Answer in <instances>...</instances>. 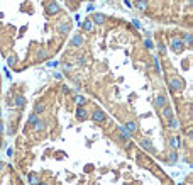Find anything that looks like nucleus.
<instances>
[{
    "label": "nucleus",
    "instance_id": "28",
    "mask_svg": "<svg viewBox=\"0 0 193 185\" xmlns=\"http://www.w3.org/2000/svg\"><path fill=\"white\" fill-rule=\"evenodd\" d=\"M185 43H186V44L191 43V34H190V32H186V36H185Z\"/></svg>",
    "mask_w": 193,
    "mask_h": 185
},
{
    "label": "nucleus",
    "instance_id": "7",
    "mask_svg": "<svg viewBox=\"0 0 193 185\" xmlns=\"http://www.w3.org/2000/svg\"><path fill=\"white\" fill-rule=\"evenodd\" d=\"M58 32L60 34H68V32L71 31V26H70V22H63V24H58Z\"/></svg>",
    "mask_w": 193,
    "mask_h": 185
},
{
    "label": "nucleus",
    "instance_id": "22",
    "mask_svg": "<svg viewBox=\"0 0 193 185\" xmlns=\"http://www.w3.org/2000/svg\"><path fill=\"white\" fill-rule=\"evenodd\" d=\"M7 63H9V66H15L17 65V60H15V56H9L7 58Z\"/></svg>",
    "mask_w": 193,
    "mask_h": 185
},
{
    "label": "nucleus",
    "instance_id": "25",
    "mask_svg": "<svg viewBox=\"0 0 193 185\" xmlns=\"http://www.w3.org/2000/svg\"><path fill=\"white\" fill-rule=\"evenodd\" d=\"M85 63H86V58H85V56H78V65H80V66H83Z\"/></svg>",
    "mask_w": 193,
    "mask_h": 185
},
{
    "label": "nucleus",
    "instance_id": "2",
    "mask_svg": "<svg viewBox=\"0 0 193 185\" xmlns=\"http://www.w3.org/2000/svg\"><path fill=\"white\" fill-rule=\"evenodd\" d=\"M171 49H173L175 53H181L185 49V43L181 39H178V37H175V39L171 41Z\"/></svg>",
    "mask_w": 193,
    "mask_h": 185
},
{
    "label": "nucleus",
    "instance_id": "8",
    "mask_svg": "<svg viewBox=\"0 0 193 185\" xmlns=\"http://www.w3.org/2000/svg\"><path fill=\"white\" fill-rule=\"evenodd\" d=\"M81 29L85 32H91V29H93V22H91V19H85V22H81Z\"/></svg>",
    "mask_w": 193,
    "mask_h": 185
},
{
    "label": "nucleus",
    "instance_id": "33",
    "mask_svg": "<svg viewBox=\"0 0 193 185\" xmlns=\"http://www.w3.org/2000/svg\"><path fill=\"white\" fill-rule=\"evenodd\" d=\"M43 58H46V51H41L39 53V60H43Z\"/></svg>",
    "mask_w": 193,
    "mask_h": 185
},
{
    "label": "nucleus",
    "instance_id": "21",
    "mask_svg": "<svg viewBox=\"0 0 193 185\" xmlns=\"http://www.w3.org/2000/svg\"><path fill=\"white\" fill-rule=\"evenodd\" d=\"M170 144H171V148H173V150H178L180 148V139H178V138H173Z\"/></svg>",
    "mask_w": 193,
    "mask_h": 185
},
{
    "label": "nucleus",
    "instance_id": "20",
    "mask_svg": "<svg viewBox=\"0 0 193 185\" xmlns=\"http://www.w3.org/2000/svg\"><path fill=\"white\" fill-rule=\"evenodd\" d=\"M37 119H39V116H37L36 112H34V114H31V116H29V119H27V124H29V126H32V124H34Z\"/></svg>",
    "mask_w": 193,
    "mask_h": 185
},
{
    "label": "nucleus",
    "instance_id": "23",
    "mask_svg": "<svg viewBox=\"0 0 193 185\" xmlns=\"http://www.w3.org/2000/svg\"><path fill=\"white\" fill-rule=\"evenodd\" d=\"M75 100H76L78 106H83V104H85V97H83V95H76V99H75Z\"/></svg>",
    "mask_w": 193,
    "mask_h": 185
},
{
    "label": "nucleus",
    "instance_id": "29",
    "mask_svg": "<svg viewBox=\"0 0 193 185\" xmlns=\"http://www.w3.org/2000/svg\"><path fill=\"white\" fill-rule=\"evenodd\" d=\"M132 26H134V27H137V29H141V24H139V22H137V20H136V19H134V20H132Z\"/></svg>",
    "mask_w": 193,
    "mask_h": 185
},
{
    "label": "nucleus",
    "instance_id": "24",
    "mask_svg": "<svg viewBox=\"0 0 193 185\" xmlns=\"http://www.w3.org/2000/svg\"><path fill=\"white\" fill-rule=\"evenodd\" d=\"M158 49H159V54H166V46L164 44H159Z\"/></svg>",
    "mask_w": 193,
    "mask_h": 185
},
{
    "label": "nucleus",
    "instance_id": "31",
    "mask_svg": "<svg viewBox=\"0 0 193 185\" xmlns=\"http://www.w3.org/2000/svg\"><path fill=\"white\" fill-rule=\"evenodd\" d=\"M146 48H153V43L149 39H146Z\"/></svg>",
    "mask_w": 193,
    "mask_h": 185
},
{
    "label": "nucleus",
    "instance_id": "27",
    "mask_svg": "<svg viewBox=\"0 0 193 185\" xmlns=\"http://www.w3.org/2000/svg\"><path fill=\"white\" fill-rule=\"evenodd\" d=\"M176 158H178V156H176V153H175V151H171V153H170V161H171V163H175V161H176Z\"/></svg>",
    "mask_w": 193,
    "mask_h": 185
},
{
    "label": "nucleus",
    "instance_id": "34",
    "mask_svg": "<svg viewBox=\"0 0 193 185\" xmlns=\"http://www.w3.org/2000/svg\"><path fill=\"white\" fill-rule=\"evenodd\" d=\"M54 78H56V80H61V73H54Z\"/></svg>",
    "mask_w": 193,
    "mask_h": 185
},
{
    "label": "nucleus",
    "instance_id": "11",
    "mask_svg": "<svg viewBox=\"0 0 193 185\" xmlns=\"http://www.w3.org/2000/svg\"><path fill=\"white\" fill-rule=\"evenodd\" d=\"M141 146H142V148H144V150L151 151V153H153V151H154V146H153V143H151L149 139H142V141H141Z\"/></svg>",
    "mask_w": 193,
    "mask_h": 185
},
{
    "label": "nucleus",
    "instance_id": "9",
    "mask_svg": "<svg viewBox=\"0 0 193 185\" xmlns=\"http://www.w3.org/2000/svg\"><path fill=\"white\" fill-rule=\"evenodd\" d=\"M124 128L127 129V131L131 133V134H134V133L137 131V124L134 122V121H129V122H125V124H124Z\"/></svg>",
    "mask_w": 193,
    "mask_h": 185
},
{
    "label": "nucleus",
    "instance_id": "6",
    "mask_svg": "<svg viewBox=\"0 0 193 185\" xmlns=\"http://www.w3.org/2000/svg\"><path fill=\"white\" fill-rule=\"evenodd\" d=\"M91 119H93L95 122H102V121H105V114H103V111L96 109L93 114H91Z\"/></svg>",
    "mask_w": 193,
    "mask_h": 185
},
{
    "label": "nucleus",
    "instance_id": "17",
    "mask_svg": "<svg viewBox=\"0 0 193 185\" xmlns=\"http://www.w3.org/2000/svg\"><path fill=\"white\" fill-rule=\"evenodd\" d=\"M15 106H17V107H24V106H26V99H24L22 95H17V97H15Z\"/></svg>",
    "mask_w": 193,
    "mask_h": 185
},
{
    "label": "nucleus",
    "instance_id": "4",
    "mask_svg": "<svg viewBox=\"0 0 193 185\" xmlns=\"http://www.w3.org/2000/svg\"><path fill=\"white\" fill-rule=\"evenodd\" d=\"M83 43H85V39H83V36L81 34H76V36H73V39H71V46L73 48H80V46H83Z\"/></svg>",
    "mask_w": 193,
    "mask_h": 185
},
{
    "label": "nucleus",
    "instance_id": "26",
    "mask_svg": "<svg viewBox=\"0 0 193 185\" xmlns=\"http://www.w3.org/2000/svg\"><path fill=\"white\" fill-rule=\"evenodd\" d=\"M154 66H156L158 73H161V66H159V60H158V58H154Z\"/></svg>",
    "mask_w": 193,
    "mask_h": 185
},
{
    "label": "nucleus",
    "instance_id": "18",
    "mask_svg": "<svg viewBox=\"0 0 193 185\" xmlns=\"http://www.w3.org/2000/svg\"><path fill=\"white\" fill-rule=\"evenodd\" d=\"M136 7L141 10H146V7H148V2L146 0H136Z\"/></svg>",
    "mask_w": 193,
    "mask_h": 185
},
{
    "label": "nucleus",
    "instance_id": "19",
    "mask_svg": "<svg viewBox=\"0 0 193 185\" xmlns=\"http://www.w3.org/2000/svg\"><path fill=\"white\" fill-rule=\"evenodd\" d=\"M156 106H158L159 109H161V107H164V106H166V99H164V97H163V95H159V97L156 99Z\"/></svg>",
    "mask_w": 193,
    "mask_h": 185
},
{
    "label": "nucleus",
    "instance_id": "1",
    "mask_svg": "<svg viewBox=\"0 0 193 185\" xmlns=\"http://www.w3.org/2000/svg\"><path fill=\"white\" fill-rule=\"evenodd\" d=\"M170 88H171L173 92H180V90L183 88V82H181L178 77H173V78L170 80Z\"/></svg>",
    "mask_w": 193,
    "mask_h": 185
},
{
    "label": "nucleus",
    "instance_id": "32",
    "mask_svg": "<svg viewBox=\"0 0 193 185\" xmlns=\"http://www.w3.org/2000/svg\"><path fill=\"white\" fill-rule=\"evenodd\" d=\"M63 66H65V71H68V70L71 68V65H70V63H65V65H63Z\"/></svg>",
    "mask_w": 193,
    "mask_h": 185
},
{
    "label": "nucleus",
    "instance_id": "13",
    "mask_svg": "<svg viewBox=\"0 0 193 185\" xmlns=\"http://www.w3.org/2000/svg\"><path fill=\"white\" fill-rule=\"evenodd\" d=\"M168 126H170L171 129H178L180 122H178V119H175V117H170V119H168Z\"/></svg>",
    "mask_w": 193,
    "mask_h": 185
},
{
    "label": "nucleus",
    "instance_id": "14",
    "mask_svg": "<svg viewBox=\"0 0 193 185\" xmlns=\"http://www.w3.org/2000/svg\"><path fill=\"white\" fill-rule=\"evenodd\" d=\"M32 126H34V131H43V129L46 128V122H43V121H39V119H37V121H36V122L32 124Z\"/></svg>",
    "mask_w": 193,
    "mask_h": 185
},
{
    "label": "nucleus",
    "instance_id": "12",
    "mask_svg": "<svg viewBox=\"0 0 193 185\" xmlns=\"http://www.w3.org/2000/svg\"><path fill=\"white\" fill-rule=\"evenodd\" d=\"M163 109V117H164V119L168 121V119H170V117H173V109H171V107H161Z\"/></svg>",
    "mask_w": 193,
    "mask_h": 185
},
{
    "label": "nucleus",
    "instance_id": "5",
    "mask_svg": "<svg viewBox=\"0 0 193 185\" xmlns=\"http://www.w3.org/2000/svg\"><path fill=\"white\" fill-rule=\"evenodd\" d=\"M86 117H88L86 109L83 107V106H78V109H76V119H78V121H85Z\"/></svg>",
    "mask_w": 193,
    "mask_h": 185
},
{
    "label": "nucleus",
    "instance_id": "35",
    "mask_svg": "<svg viewBox=\"0 0 193 185\" xmlns=\"http://www.w3.org/2000/svg\"><path fill=\"white\" fill-rule=\"evenodd\" d=\"M37 185H49V183H46V182H39Z\"/></svg>",
    "mask_w": 193,
    "mask_h": 185
},
{
    "label": "nucleus",
    "instance_id": "10",
    "mask_svg": "<svg viewBox=\"0 0 193 185\" xmlns=\"http://www.w3.org/2000/svg\"><path fill=\"white\" fill-rule=\"evenodd\" d=\"M105 15H103V14H95L93 15V17H91V22H93V24H103V22H105Z\"/></svg>",
    "mask_w": 193,
    "mask_h": 185
},
{
    "label": "nucleus",
    "instance_id": "30",
    "mask_svg": "<svg viewBox=\"0 0 193 185\" xmlns=\"http://www.w3.org/2000/svg\"><path fill=\"white\" fill-rule=\"evenodd\" d=\"M61 90H63V92H65V94H70V88H68V87H66V85H63V87H61Z\"/></svg>",
    "mask_w": 193,
    "mask_h": 185
},
{
    "label": "nucleus",
    "instance_id": "16",
    "mask_svg": "<svg viewBox=\"0 0 193 185\" xmlns=\"http://www.w3.org/2000/svg\"><path fill=\"white\" fill-rule=\"evenodd\" d=\"M27 178H29V183H31V185H37V183H39V178H37L36 173H29Z\"/></svg>",
    "mask_w": 193,
    "mask_h": 185
},
{
    "label": "nucleus",
    "instance_id": "3",
    "mask_svg": "<svg viewBox=\"0 0 193 185\" xmlns=\"http://www.w3.org/2000/svg\"><path fill=\"white\" fill-rule=\"evenodd\" d=\"M46 12H48L49 15H54V14H58V12H60V5H58L56 2H49L48 5H46Z\"/></svg>",
    "mask_w": 193,
    "mask_h": 185
},
{
    "label": "nucleus",
    "instance_id": "15",
    "mask_svg": "<svg viewBox=\"0 0 193 185\" xmlns=\"http://www.w3.org/2000/svg\"><path fill=\"white\" fill-rule=\"evenodd\" d=\"M44 111H46V106H44V102H37V104H36V114L39 116V114H43Z\"/></svg>",
    "mask_w": 193,
    "mask_h": 185
}]
</instances>
